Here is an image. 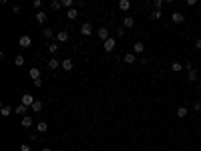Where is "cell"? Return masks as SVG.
I'll use <instances>...</instances> for the list:
<instances>
[{"mask_svg":"<svg viewBox=\"0 0 201 151\" xmlns=\"http://www.w3.org/2000/svg\"><path fill=\"white\" fill-rule=\"evenodd\" d=\"M195 49H197V50H201V39H197V40H195Z\"/></svg>","mask_w":201,"mask_h":151,"instance_id":"e575fe53","label":"cell"},{"mask_svg":"<svg viewBox=\"0 0 201 151\" xmlns=\"http://www.w3.org/2000/svg\"><path fill=\"white\" fill-rule=\"evenodd\" d=\"M187 73H189V77H187L189 81H197V71L195 68H193V71H187Z\"/></svg>","mask_w":201,"mask_h":151,"instance_id":"83f0119b","label":"cell"},{"mask_svg":"<svg viewBox=\"0 0 201 151\" xmlns=\"http://www.w3.org/2000/svg\"><path fill=\"white\" fill-rule=\"evenodd\" d=\"M171 20L175 22V24H181L183 20H185V16H183L181 12H173V14H171Z\"/></svg>","mask_w":201,"mask_h":151,"instance_id":"30bf717a","label":"cell"},{"mask_svg":"<svg viewBox=\"0 0 201 151\" xmlns=\"http://www.w3.org/2000/svg\"><path fill=\"white\" fill-rule=\"evenodd\" d=\"M68 40V32H64V30H62V32H57V42H67Z\"/></svg>","mask_w":201,"mask_h":151,"instance_id":"4fadbf2b","label":"cell"},{"mask_svg":"<svg viewBox=\"0 0 201 151\" xmlns=\"http://www.w3.org/2000/svg\"><path fill=\"white\" fill-rule=\"evenodd\" d=\"M119 8L123 10V12H127V10L131 8V2L129 0H119Z\"/></svg>","mask_w":201,"mask_h":151,"instance_id":"2e32d148","label":"cell"},{"mask_svg":"<svg viewBox=\"0 0 201 151\" xmlns=\"http://www.w3.org/2000/svg\"><path fill=\"white\" fill-rule=\"evenodd\" d=\"M193 111H201V101H195V103H193Z\"/></svg>","mask_w":201,"mask_h":151,"instance_id":"1f68e13d","label":"cell"},{"mask_svg":"<svg viewBox=\"0 0 201 151\" xmlns=\"http://www.w3.org/2000/svg\"><path fill=\"white\" fill-rule=\"evenodd\" d=\"M0 115H2V117H10V115H12V109H10L8 105H2V109H0Z\"/></svg>","mask_w":201,"mask_h":151,"instance_id":"9a60e30c","label":"cell"},{"mask_svg":"<svg viewBox=\"0 0 201 151\" xmlns=\"http://www.w3.org/2000/svg\"><path fill=\"white\" fill-rule=\"evenodd\" d=\"M30 109H32V111H34V113H38V111H42V103H40V101H34V105H32V107H30Z\"/></svg>","mask_w":201,"mask_h":151,"instance_id":"603a6c76","label":"cell"},{"mask_svg":"<svg viewBox=\"0 0 201 151\" xmlns=\"http://www.w3.org/2000/svg\"><path fill=\"white\" fill-rule=\"evenodd\" d=\"M135 59H137V54H135V53H125V57H123V61H125L127 64H133Z\"/></svg>","mask_w":201,"mask_h":151,"instance_id":"8fae6325","label":"cell"},{"mask_svg":"<svg viewBox=\"0 0 201 151\" xmlns=\"http://www.w3.org/2000/svg\"><path fill=\"white\" fill-rule=\"evenodd\" d=\"M77 16H79L77 8H71V10H68V12H67V18H68V20H75V18H77Z\"/></svg>","mask_w":201,"mask_h":151,"instance_id":"44dd1931","label":"cell"},{"mask_svg":"<svg viewBox=\"0 0 201 151\" xmlns=\"http://www.w3.org/2000/svg\"><path fill=\"white\" fill-rule=\"evenodd\" d=\"M46 129H48V123L46 121H40L38 125H36V131H38V133H46Z\"/></svg>","mask_w":201,"mask_h":151,"instance_id":"d6986e66","label":"cell"},{"mask_svg":"<svg viewBox=\"0 0 201 151\" xmlns=\"http://www.w3.org/2000/svg\"><path fill=\"white\" fill-rule=\"evenodd\" d=\"M123 34H125V28H123V26H121V28L117 30V36H123Z\"/></svg>","mask_w":201,"mask_h":151,"instance_id":"d590c367","label":"cell"},{"mask_svg":"<svg viewBox=\"0 0 201 151\" xmlns=\"http://www.w3.org/2000/svg\"><path fill=\"white\" fill-rule=\"evenodd\" d=\"M14 64H16V67H22V64H24V57H22V54H18V57L14 59Z\"/></svg>","mask_w":201,"mask_h":151,"instance_id":"4316f807","label":"cell"},{"mask_svg":"<svg viewBox=\"0 0 201 151\" xmlns=\"http://www.w3.org/2000/svg\"><path fill=\"white\" fill-rule=\"evenodd\" d=\"M72 4H75L72 0H62V6H64V8H68V10L72 8Z\"/></svg>","mask_w":201,"mask_h":151,"instance_id":"4dcf8cb0","label":"cell"},{"mask_svg":"<svg viewBox=\"0 0 201 151\" xmlns=\"http://www.w3.org/2000/svg\"><path fill=\"white\" fill-rule=\"evenodd\" d=\"M34 101H36V99H34L32 95H30V93H24V95H22V99H20V105H24V107H32V105H34Z\"/></svg>","mask_w":201,"mask_h":151,"instance_id":"6da1fadb","label":"cell"},{"mask_svg":"<svg viewBox=\"0 0 201 151\" xmlns=\"http://www.w3.org/2000/svg\"><path fill=\"white\" fill-rule=\"evenodd\" d=\"M53 32H54V30H53V28H48V26H46V28L42 30V36H44V39H50V36H53Z\"/></svg>","mask_w":201,"mask_h":151,"instance_id":"484cf974","label":"cell"},{"mask_svg":"<svg viewBox=\"0 0 201 151\" xmlns=\"http://www.w3.org/2000/svg\"><path fill=\"white\" fill-rule=\"evenodd\" d=\"M18 44H20V46H22V49H28L30 44H32V39H30L28 34H22V36H20V39H18Z\"/></svg>","mask_w":201,"mask_h":151,"instance_id":"3957f363","label":"cell"},{"mask_svg":"<svg viewBox=\"0 0 201 151\" xmlns=\"http://www.w3.org/2000/svg\"><path fill=\"white\" fill-rule=\"evenodd\" d=\"M48 53H50V54H57L58 53V42H50V44H48Z\"/></svg>","mask_w":201,"mask_h":151,"instance_id":"7402d4cb","label":"cell"},{"mask_svg":"<svg viewBox=\"0 0 201 151\" xmlns=\"http://www.w3.org/2000/svg\"><path fill=\"white\" fill-rule=\"evenodd\" d=\"M161 18V10H153V14H151V20H159Z\"/></svg>","mask_w":201,"mask_h":151,"instance_id":"f546056e","label":"cell"},{"mask_svg":"<svg viewBox=\"0 0 201 151\" xmlns=\"http://www.w3.org/2000/svg\"><path fill=\"white\" fill-rule=\"evenodd\" d=\"M50 8H53V10H60V8H62V2H58V0H53V2H50Z\"/></svg>","mask_w":201,"mask_h":151,"instance_id":"d4e9b609","label":"cell"},{"mask_svg":"<svg viewBox=\"0 0 201 151\" xmlns=\"http://www.w3.org/2000/svg\"><path fill=\"white\" fill-rule=\"evenodd\" d=\"M22 127H26V129H30V127H32V117H30V115L22 117Z\"/></svg>","mask_w":201,"mask_h":151,"instance_id":"ac0fdd59","label":"cell"},{"mask_svg":"<svg viewBox=\"0 0 201 151\" xmlns=\"http://www.w3.org/2000/svg\"><path fill=\"white\" fill-rule=\"evenodd\" d=\"M115 46H117V39H115V36H111L109 40H105V42H103V49H105L107 53L115 50Z\"/></svg>","mask_w":201,"mask_h":151,"instance_id":"7a4b0ae2","label":"cell"},{"mask_svg":"<svg viewBox=\"0 0 201 151\" xmlns=\"http://www.w3.org/2000/svg\"><path fill=\"white\" fill-rule=\"evenodd\" d=\"M34 18H36V22H38V24H44L48 16H46V12H42V10H38V12L34 14Z\"/></svg>","mask_w":201,"mask_h":151,"instance_id":"52a82bcc","label":"cell"},{"mask_svg":"<svg viewBox=\"0 0 201 151\" xmlns=\"http://www.w3.org/2000/svg\"><path fill=\"white\" fill-rule=\"evenodd\" d=\"M163 4H165V2H163V0H155V2H153L155 10H161V8H163Z\"/></svg>","mask_w":201,"mask_h":151,"instance_id":"f1b7e54d","label":"cell"},{"mask_svg":"<svg viewBox=\"0 0 201 151\" xmlns=\"http://www.w3.org/2000/svg\"><path fill=\"white\" fill-rule=\"evenodd\" d=\"M26 111H28V107H24V105H18V107L14 109V113H18V115H22V117H26Z\"/></svg>","mask_w":201,"mask_h":151,"instance_id":"ffe728a7","label":"cell"},{"mask_svg":"<svg viewBox=\"0 0 201 151\" xmlns=\"http://www.w3.org/2000/svg\"><path fill=\"white\" fill-rule=\"evenodd\" d=\"M97 36H99V39L103 40V42H105V40H109V39H111V36H109V30H107L105 26H103V28H99V30H97Z\"/></svg>","mask_w":201,"mask_h":151,"instance_id":"8992f818","label":"cell"},{"mask_svg":"<svg viewBox=\"0 0 201 151\" xmlns=\"http://www.w3.org/2000/svg\"><path fill=\"white\" fill-rule=\"evenodd\" d=\"M20 151H32V147L28 143H24V145H20Z\"/></svg>","mask_w":201,"mask_h":151,"instance_id":"d6a6232c","label":"cell"},{"mask_svg":"<svg viewBox=\"0 0 201 151\" xmlns=\"http://www.w3.org/2000/svg\"><path fill=\"white\" fill-rule=\"evenodd\" d=\"M60 64H62L60 61H57V59H50V61L46 63V67H48V68H53V71H57V68L60 67Z\"/></svg>","mask_w":201,"mask_h":151,"instance_id":"5bb4252c","label":"cell"},{"mask_svg":"<svg viewBox=\"0 0 201 151\" xmlns=\"http://www.w3.org/2000/svg\"><path fill=\"white\" fill-rule=\"evenodd\" d=\"M32 4H34V8H40V6H42V2H40V0H34Z\"/></svg>","mask_w":201,"mask_h":151,"instance_id":"836d02e7","label":"cell"},{"mask_svg":"<svg viewBox=\"0 0 201 151\" xmlns=\"http://www.w3.org/2000/svg\"><path fill=\"white\" fill-rule=\"evenodd\" d=\"M42 151H53V149H48V147H42Z\"/></svg>","mask_w":201,"mask_h":151,"instance_id":"8d00e7d4","label":"cell"},{"mask_svg":"<svg viewBox=\"0 0 201 151\" xmlns=\"http://www.w3.org/2000/svg\"><path fill=\"white\" fill-rule=\"evenodd\" d=\"M187 115H189V109H187V107H179V109H177V117H179V119L187 117Z\"/></svg>","mask_w":201,"mask_h":151,"instance_id":"e0dca14e","label":"cell"},{"mask_svg":"<svg viewBox=\"0 0 201 151\" xmlns=\"http://www.w3.org/2000/svg\"><path fill=\"white\" fill-rule=\"evenodd\" d=\"M133 26H135L133 16H123V28H133Z\"/></svg>","mask_w":201,"mask_h":151,"instance_id":"ba28073f","label":"cell"},{"mask_svg":"<svg viewBox=\"0 0 201 151\" xmlns=\"http://www.w3.org/2000/svg\"><path fill=\"white\" fill-rule=\"evenodd\" d=\"M28 77L32 79V83H34V81H38V79H40V68H36V67L28 68Z\"/></svg>","mask_w":201,"mask_h":151,"instance_id":"277c9868","label":"cell"},{"mask_svg":"<svg viewBox=\"0 0 201 151\" xmlns=\"http://www.w3.org/2000/svg\"><path fill=\"white\" fill-rule=\"evenodd\" d=\"M81 34H82V36H89V34H93V26H91V22H82V26H81Z\"/></svg>","mask_w":201,"mask_h":151,"instance_id":"5b68a950","label":"cell"},{"mask_svg":"<svg viewBox=\"0 0 201 151\" xmlns=\"http://www.w3.org/2000/svg\"><path fill=\"white\" fill-rule=\"evenodd\" d=\"M60 67H62V71H67V73H68V71H72L75 63H72V59H64V61H62V64H60Z\"/></svg>","mask_w":201,"mask_h":151,"instance_id":"9c48e42d","label":"cell"},{"mask_svg":"<svg viewBox=\"0 0 201 151\" xmlns=\"http://www.w3.org/2000/svg\"><path fill=\"white\" fill-rule=\"evenodd\" d=\"M181 68H183V64H181V63H171V71H173V73H179Z\"/></svg>","mask_w":201,"mask_h":151,"instance_id":"cb8c5ba5","label":"cell"},{"mask_svg":"<svg viewBox=\"0 0 201 151\" xmlns=\"http://www.w3.org/2000/svg\"><path fill=\"white\" fill-rule=\"evenodd\" d=\"M199 89H201V81H199Z\"/></svg>","mask_w":201,"mask_h":151,"instance_id":"74e56055","label":"cell"},{"mask_svg":"<svg viewBox=\"0 0 201 151\" xmlns=\"http://www.w3.org/2000/svg\"><path fill=\"white\" fill-rule=\"evenodd\" d=\"M143 50H145V44L143 42H135L133 44V53L135 54H143Z\"/></svg>","mask_w":201,"mask_h":151,"instance_id":"7c38bea8","label":"cell"}]
</instances>
